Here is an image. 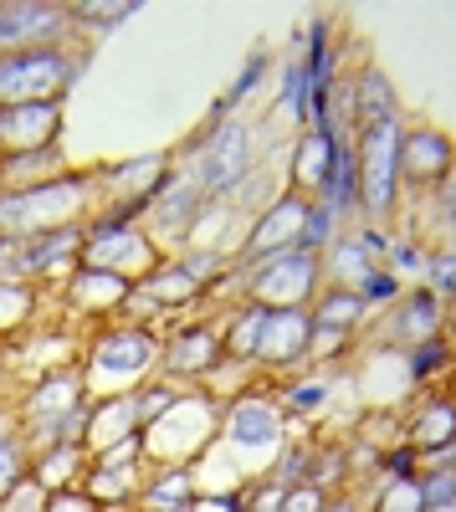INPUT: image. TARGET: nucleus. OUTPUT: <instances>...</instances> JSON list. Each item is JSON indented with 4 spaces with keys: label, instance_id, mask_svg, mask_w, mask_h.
<instances>
[{
    "label": "nucleus",
    "instance_id": "1",
    "mask_svg": "<svg viewBox=\"0 0 456 512\" xmlns=\"http://www.w3.org/2000/svg\"><path fill=\"white\" fill-rule=\"evenodd\" d=\"M359 175H364V205L390 210L395 200V175H400V123L380 118V123H364V149H359Z\"/></svg>",
    "mask_w": 456,
    "mask_h": 512
},
{
    "label": "nucleus",
    "instance_id": "2",
    "mask_svg": "<svg viewBox=\"0 0 456 512\" xmlns=\"http://www.w3.org/2000/svg\"><path fill=\"white\" fill-rule=\"evenodd\" d=\"M72 72L62 67L57 52H16L0 62V98H6V108L16 103H52V93L62 88Z\"/></svg>",
    "mask_w": 456,
    "mask_h": 512
},
{
    "label": "nucleus",
    "instance_id": "3",
    "mask_svg": "<svg viewBox=\"0 0 456 512\" xmlns=\"http://www.w3.org/2000/svg\"><path fill=\"white\" fill-rule=\"evenodd\" d=\"M313 277H318L313 256L298 251V246H287V251H272V262H262V272L252 277V287H257V297H262V308H267V303H272V308H303Z\"/></svg>",
    "mask_w": 456,
    "mask_h": 512
},
{
    "label": "nucleus",
    "instance_id": "4",
    "mask_svg": "<svg viewBox=\"0 0 456 512\" xmlns=\"http://www.w3.org/2000/svg\"><path fill=\"white\" fill-rule=\"evenodd\" d=\"M313 333H318V323H313L308 308H267V328H262L257 354L272 359V364H287V359L313 349Z\"/></svg>",
    "mask_w": 456,
    "mask_h": 512
},
{
    "label": "nucleus",
    "instance_id": "5",
    "mask_svg": "<svg viewBox=\"0 0 456 512\" xmlns=\"http://www.w3.org/2000/svg\"><path fill=\"white\" fill-rule=\"evenodd\" d=\"M57 103H16V108H0V144L11 149H52L57 134Z\"/></svg>",
    "mask_w": 456,
    "mask_h": 512
},
{
    "label": "nucleus",
    "instance_id": "6",
    "mask_svg": "<svg viewBox=\"0 0 456 512\" xmlns=\"http://www.w3.org/2000/svg\"><path fill=\"white\" fill-rule=\"evenodd\" d=\"M88 246H93V256H98V251L108 256V267H103V272H118V277L139 272V262H144V256L154 262L149 241H144V236H134L129 226H118V221H103V226L88 236Z\"/></svg>",
    "mask_w": 456,
    "mask_h": 512
},
{
    "label": "nucleus",
    "instance_id": "7",
    "mask_svg": "<svg viewBox=\"0 0 456 512\" xmlns=\"http://www.w3.org/2000/svg\"><path fill=\"white\" fill-rule=\"evenodd\" d=\"M246 169V128H221V139L205 149V185H211L216 195H226Z\"/></svg>",
    "mask_w": 456,
    "mask_h": 512
},
{
    "label": "nucleus",
    "instance_id": "8",
    "mask_svg": "<svg viewBox=\"0 0 456 512\" xmlns=\"http://www.w3.org/2000/svg\"><path fill=\"white\" fill-rule=\"evenodd\" d=\"M226 431H231V441H241V446H272V441H277V410H272L267 400H241V405H231V415H226Z\"/></svg>",
    "mask_w": 456,
    "mask_h": 512
},
{
    "label": "nucleus",
    "instance_id": "9",
    "mask_svg": "<svg viewBox=\"0 0 456 512\" xmlns=\"http://www.w3.org/2000/svg\"><path fill=\"white\" fill-rule=\"evenodd\" d=\"M98 369L103 374H129V369H144L149 359H154V338H144V333H113V338H103L98 344Z\"/></svg>",
    "mask_w": 456,
    "mask_h": 512
},
{
    "label": "nucleus",
    "instance_id": "10",
    "mask_svg": "<svg viewBox=\"0 0 456 512\" xmlns=\"http://www.w3.org/2000/svg\"><path fill=\"white\" fill-rule=\"evenodd\" d=\"M72 297L82 308H108V303H123L129 297V277L118 272H103V267H82L72 277Z\"/></svg>",
    "mask_w": 456,
    "mask_h": 512
},
{
    "label": "nucleus",
    "instance_id": "11",
    "mask_svg": "<svg viewBox=\"0 0 456 512\" xmlns=\"http://www.w3.org/2000/svg\"><path fill=\"white\" fill-rule=\"evenodd\" d=\"M446 159H451V149H446V139L441 134H416L410 144H400V169L410 180H431V175H441L446 169Z\"/></svg>",
    "mask_w": 456,
    "mask_h": 512
},
{
    "label": "nucleus",
    "instance_id": "12",
    "mask_svg": "<svg viewBox=\"0 0 456 512\" xmlns=\"http://www.w3.org/2000/svg\"><path fill=\"white\" fill-rule=\"evenodd\" d=\"M308 210H313V205H303V200H282V205H272V216H267V221H262V231L252 236V251L282 246L287 236H293V246H298V236H303V221H308Z\"/></svg>",
    "mask_w": 456,
    "mask_h": 512
},
{
    "label": "nucleus",
    "instance_id": "13",
    "mask_svg": "<svg viewBox=\"0 0 456 512\" xmlns=\"http://www.w3.org/2000/svg\"><path fill=\"white\" fill-rule=\"evenodd\" d=\"M334 128H318V139H308L298 149V185H328V175H334Z\"/></svg>",
    "mask_w": 456,
    "mask_h": 512
},
{
    "label": "nucleus",
    "instance_id": "14",
    "mask_svg": "<svg viewBox=\"0 0 456 512\" xmlns=\"http://www.w3.org/2000/svg\"><path fill=\"white\" fill-rule=\"evenodd\" d=\"M57 11L47 6H11V11H0V41H16V36H47L57 31Z\"/></svg>",
    "mask_w": 456,
    "mask_h": 512
},
{
    "label": "nucleus",
    "instance_id": "15",
    "mask_svg": "<svg viewBox=\"0 0 456 512\" xmlns=\"http://www.w3.org/2000/svg\"><path fill=\"white\" fill-rule=\"evenodd\" d=\"M416 441H421V446H431V451L456 441V405H451V400H441L436 410H426V415H421V425H416Z\"/></svg>",
    "mask_w": 456,
    "mask_h": 512
},
{
    "label": "nucleus",
    "instance_id": "16",
    "mask_svg": "<svg viewBox=\"0 0 456 512\" xmlns=\"http://www.w3.org/2000/svg\"><path fill=\"white\" fill-rule=\"evenodd\" d=\"M149 507L159 512H190V472H164L149 482Z\"/></svg>",
    "mask_w": 456,
    "mask_h": 512
},
{
    "label": "nucleus",
    "instance_id": "17",
    "mask_svg": "<svg viewBox=\"0 0 456 512\" xmlns=\"http://www.w3.org/2000/svg\"><path fill=\"white\" fill-rule=\"evenodd\" d=\"M395 328H400L405 338H416V333H436V328H441V303H436L431 292H421L416 303H410V313H405Z\"/></svg>",
    "mask_w": 456,
    "mask_h": 512
},
{
    "label": "nucleus",
    "instance_id": "18",
    "mask_svg": "<svg viewBox=\"0 0 456 512\" xmlns=\"http://www.w3.org/2000/svg\"><path fill=\"white\" fill-rule=\"evenodd\" d=\"M359 308H364L359 292H334V297H328V303L313 313V323H318V328H344V323L359 318Z\"/></svg>",
    "mask_w": 456,
    "mask_h": 512
},
{
    "label": "nucleus",
    "instance_id": "19",
    "mask_svg": "<svg viewBox=\"0 0 456 512\" xmlns=\"http://www.w3.org/2000/svg\"><path fill=\"white\" fill-rule=\"evenodd\" d=\"M175 349H180V354H170V364H180V369H185V364H190V369H205V364L221 359V349L211 344V333H185Z\"/></svg>",
    "mask_w": 456,
    "mask_h": 512
},
{
    "label": "nucleus",
    "instance_id": "20",
    "mask_svg": "<svg viewBox=\"0 0 456 512\" xmlns=\"http://www.w3.org/2000/svg\"><path fill=\"white\" fill-rule=\"evenodd\" d=\"M77 390H82L77 379H52V384H41V390L26 400V410H31V415H47V410H57V405H77Z\"/></svg>",
    "mask_w": 456,
    "mask_h": 512
},
{
    "label": "nucleus",
    "instance_id": "21",
    "mask_svg": "<svg viewBox=\"0 0 456 512\" xmlns=\"http://www.w3.org/2000/svg\"><path fill=\"white\" fill-rule=\"evenodd\" d=\"M21 466H26L21 441H16V436H11V441H0V497L21 487Z\"/></svg>",
    "mask_w": 456,
    "mask_h": 512
},
{
    "label": "nucleus",
    "instance_id": "22",
    "mask_svg": "<svg viewBox=\"0 0 456 512\" xmlns=\"http://www.w3.org/2000/svg\"><path fill=\"white\" fill-rule=\"evenodd\" d=\"M262 328H267V308L257 303L252 313L241 318V328H236V338H231V349H236V354H257V344H262Z\"/></svg>",
    "mask_w": 456,
    "mask_h": 512
},
{
    "label": "nucleus",
    "instance_id": "23",
    "mask_svg": "<svg viewBox=\"0 0 456 512\" xmlns=\"http://www.w3.org/2000/svg\"><path fill=\"white\" fill-rule=\"evenodd\" d=\"M328 226H334V210H328V205H313V210H308V221H303V236H298V251H313V246H323L328 236H334Z\"/></svg>",
    "mask_w": 456,
    "mask_h": 512
},
{
    "label": "nucleus",
    "instance_id": "24",
    "mask_svg": "<svg viewBox=\"0 0 456 512\" xmlns=\"http://www.w3.org/2000/svg\"><path fill=\"white\" fill-rule=\"evenodd\" d=\"M77 477V451H52L47 461H41V482L47 487H62Z\"/></svg>",
    "mask_w": 456,
    "mask_h": 512
},
{
    "label": "nucleus",
    "instance_id": "25",
    "mask_svg": "<svg viewBox=\"0 0 456 512\" xmlns=\"http://www.w3.org/2000/svg\"><path fill=\"white\" fill-rule=\"evenodd\" d=\"M421 487V497H426V507H456V472H441V477H426V482H416Z\"/></svg>",
    "mask_w": 456,
    "mask_h": 512
},
{
    "label": "nucleus",
    "instance_id": "26",
    "mask_svg": "<svg viewBox=\"0 0 456 512\" xmlns=\"http://www.w3.org/2000/svg\"><path fill=\"white\" fill-rule=\"evenodd\" d=\"M446 359H451V349H446V344H436V338H426V344L416 349V359H410V369H416V379H426V374H431V369H441Z\"/></svg>",
    "mask_w": 456,
    "mask_h": 512
},
{
    "label": "nucleus",
    "instance_id": "27",
    "mask_svg": "<svg viewBox=\"0 0 456 512\" xmlns=\"http://www.w3.org/2000/svg\"><path fill=\"white\" fill-rule=\"evenodd\" d=\"M282 512H323V492L318 487H298L282 497Z\"/></svg>",
    "mask_w": 456,
    "mask_h": 512
},
{
    "label": "nucleus",
    "instance_id": "28",
    "mask_svg": "<svg viewBox=\"0 0 456 512\" xmlns=\"http://www.w3.org/2000/svg\"><path fill=\"white\" fill-rule=\"evenodd\" d=\"M334 272L359 282V277L369 272V267H364V246H349V241H344V246H339V267H334Z\"/></svg>",
    "mask_w": 456,
    "mask_h": 512
},
{
    "label": "nucleus",
    "instance_id": "29",
    "mask_svg": "<svg viewBox=\"0 0 456 512\" xmlns=\"http://www.w3.org/2000/svg\"><path fill=\"white\" fill-rule=\"evenodd\" d=\"M262 67H267L262 57H252V62H246V72H241V82H236V88H231V103H241L246 93H252V88H257V77H262Z\"/></svg>",
    "mask_w": 456,
    "mask_h": 512
},
{
    "label": "nucleus",
    "instance_id": "30",
    "mask_svg": "<svg viewBox=\"0 0 456 512\" xmlns=\"http://www.w3.org/2000/svg\"><path fill=\"white\" fill-rule=\"evenodd\" d=\"M410 466H416V456H410V451H395V456L385 461V472H390V482H416V472H410Z\"/></svg>",
    "mask_w": 456,
    "mask_h": 512
},
{
    "label": "nucleus",
    "instance_id": "31",
    "mask_svg": "<svg viewBox=\"0 0 456 512\" xmlns=\"http://www.w3.org/2000/svg\"><path fill=\"white\" fill-rule=\"evenodd\" d=\"M431 287H441V292L456 287V256H441V262H431Z\"/></svg>",
    "mask_w": 456,
    "mask_h": 512
},
{
    "label": "nucleus",
    "instance_id": "32",
    "mask_svg": "<svg viewBox=\"0 0 456 512\" xmlns=\"http://www.w3.org/2000/svg\"><path fill=\"white\" fill-rule=\"evenodd\" d=\"M134 11H139V6L129 0V6H77L72 16H108V21H113V16H134Z\"/></svg>",
    "mask_w": 456,
    "mask_h": 512
},
{
    "label": "nucleus",
    "instance_id": "33",
    "mask_svg": "<svg viewBox=\"0 0 456 512\" xmlns=\"http://www.w3.org/2000/svg\"><path fill=\"white\" fill-rule=\"evenodd\" d=\"M395 287H400V282L385 277V272H380V277H364V297H395Z\"/></svg>",
    "mask_w": 456,
    "mask_h": 512
},
{
    "label": "nucleus",
    "instance_id": "34",
    "mask_svg": "<svg viewBox=\"0 0 456 512\" xmlns=\"http://www.w3.org/2000/svg\"><path fill=\"white\" fill-rule=\"evenodd\" d=\"M323 400H328L323 384H298V390H293V405H323Z\"/></svg>",
    "mask_w": 456,
    "mask_h": 512
},
{
    "label": "nucleus",
    "instance_id": "35",
    "mask_svg": "<svg viewBox=\"0 0 456 512\" xmlns=\"http://www.w3.org/2000/svg\"><path fill=\"white\" fill-rule=\"evenodd\" d=\"M47 512H93V502L88 497H57Z\"/></svg>",
    "mask_w": 456,
    "mask_h": 512
},
{
    "label": "nucleus",
    "instance_id": "36",
    "mask_svg": "<svg viewBox=\"0 0 456 512\" xmlns=\"http://www.w3.org/2000/svg\"><path fill=\"white\" fill-rule=\"evenodd\" d=\"M390 256H395V262H400L405 272H416V262H421V256L410 251V246H395V241H390Z\"/></svg>",
    "mask_w": 456,
    "mask_h": 512
},
{
    "label": "nucleus",
    "instance_id": "37",
    "mask_svg": "<svg viewBox=\"0 0 456 512\" xmlns=\"http://www.w3.org/2000/svg\"><path fill=\"white\" fill-rule=\"evenodd\" d=\"M334 512H349V507H334Z\"/></svg>",
    "mask_w": 456,
    "mask_h": 512
}]
</instances>
